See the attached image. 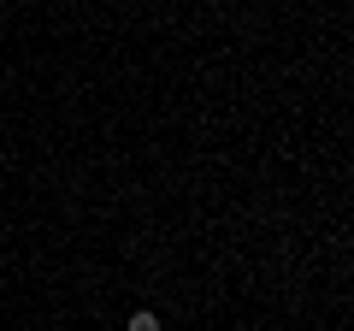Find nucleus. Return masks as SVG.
<instances>
[{
  "instance_id": "1",
  "label": "nucleus",
  "mask_w": 354,
  "mask_h": 331,
  "mask_svg": "<svg viewBox=\"0 0 354 331\" xmlns=\"http://www.w3.org/2000/svg\"><path fill=\"white\" fill-rule=\"evenodd\" d=\"M124 331H160V319H153L148 307H136V314H130V325H124Z\"/></svg>"
}]
</instances>
